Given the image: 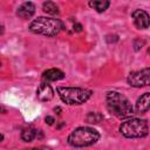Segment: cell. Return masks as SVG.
I'll return each mask as SVG.
<instances>
[{
	"mask_svg": "<svg viewBox=\"0 0 150 150\" xmlns=\"http://www.w3.org/2000/svg\"><path fill=\"white\" fill-rule=\"evenodd\" d=\"M127 82L129 86L135 88L150 86V68H143L139 70L131 71L127 77Z\"/></svg>",
	"mask_w": 150,
	"mask_h": 150,
	"instance_id": "6",
	"label": "cell"
},
{
	"mask_svg": "<svg viewBox=\"0 0 150 150\" xmlns=\"http://www.w3.org/2000/svg\"><path fill=\"white\" fill-rule=\"evenodd\" d=\"M63 28V23L55 18L39 16L34 19L29 25V30L34 34L45 35V36H56L61 29Z\"/></svg>",
	"mask_w": 150,
	"mask_h": 150,
	"instance_id": "3",
	"label": "cell"
},
{
	"mask_svg": "<svg viewBox=\"0 0 150 150\" xmlns=\"http://www.w3.org/2000/svg\"><path fill=\"white\" fill-rule=\"evenodd\" d=\"M54 96V90L53 88L50 87V84L48 83H41L38 89H36V97L42 101V102H47V101H50Z\"/></svg>",
	"mask_w": 150,
	"mask_h": 150,
	"instance_id": "8",
	"label": "cell"
},
{
	"mask_svg": "<svg viewBox=\"0 0 150 150\" xmlns=\"http://www.w3.org/2000/svg\"><path fill=\"white\" fill-rule=\"evenodd\" d=\"M98 139H100V132L94 128L79 127L69 134L67 142L70 146L84 148V146H90L95 144Z\"/></svg>",
	"mask_w": 150,
	"mask_h": 150,
	"instance_id": "2",
	"label": "cell"
},
{
	"mask_svg": "<svg viewBox=\"0 0 150 150\" xmlns=\"http://www.w3.org/2000/svg\"><path fill=\"white\" fill-rule=\"evenodd\" d=\"M144 45H145V41H144V40H141V39H135V40H134V49H135L136 52L139 50Z\"/></svg>",
	"mask_w": 150,
	"mask_h": 150,
	"instance_id": "16",
	"label": "cell"
},
{
	"mask_svg": "<svg viewBox=\"0 0 150 150\" xmlns=\"http://www.w3.org/2000/svg\"><path fill=\"white\" fill-rule=\"evenodd\" d=\"M42 9H43L45 13L50 14V15H57L60 13L57 5L55 2H53V1H45L42 4Z\"/></svg>",
	"mask_w": 150,
	"mask_h": 150,
	"instance_id": "14",
	"label": "cell"
},
{
	"mask_svg": "<svg viewBox=\"0 0 150 150\" xmlns=\"http://www.w3.org/2000/svg\"><path fill=\"white\" fill-rule=\"evenodd\" d=\"M73 28H74V32H81V30H82V26H81V23H79V22H75V23L73 25Z\"/></svg>",
	"mask_w": 150,
	"mask_h": 150,
	"instance_id": "18",
	"label": "cell"
},
{
	"mask_svg": "<svg viewBox=\"0 0 150 150\" xmlns=\"http://www.w3.org/2000/svg\"><path fill=\"white\" fill-rule=\"evenodd\" d=\"M22 150H52L49 146L46 145H41V146H36V148H29V149H22Z\"/></svg>",
	"mask_w": 150,
	"mask_h": 150,
	"instance_id": "17",
	"label": "cell"
},
{
	"mask_svg": "<svg viewBox=\"0 0 150 150\" xmlns=\"http://www.w3.org/2000/svg\"><path fill=\"white\" fill-rule=\"evenodd\" d=\"M60 98L69 105H77L87 102L90 96L93 95V91L90 89L79 88V87H59L56 89Z\"/></svg>",
	"mask_w": 150,
	"mask_h": 150,
	"instance_id": "4",
	"label": "cell"
},
{
	"mask_svg": "<svg viewBox=\"0 0 150 150\" xmlns=\"http://www.w3.org/2000/svg\"><path fill=\"white\" fill-rule=\"evenodd\" d=\"M88 5L91 8H94L97 13H103L110 6V1H107V0H103V1H89Z\"/></svg>",
	"mask_w": 150,
	"mask_h": 150,
	"instance_id": "13",
	"label": "cell"
},
{
	"mask_svg": "<svg viewBox=\"0 0 150 150\" xmlns=\"http://www.w3.org/2000/svg\"><path fill=\"white\" fill-rule=\"evenodd\" d=\"M150 110V93H144L141 95L135 104V112L144 114Z\"/></svg>",
	"mask_w": 150,
	"mask_h": 150,
	"instance_id": "10",
	"label": "cell"
},
{
	"mask_svg": "<svg viewBox=\"0 0 150 150\" xmlns=\"http://www.w3.org/2000/svg\"><path fill=\"white\" fill-rule=\"evenodd\" d=\"M35 13V5L32 1H26L21 4L16 11V15L21 19H30Z\"/></svg>",
	"mask_w": 150,
	"mask_h": 150,
	"instance_id": "9",
	"label": "cell"
},
{
	"mask_svg": "<svg viewBox=\"0 0 150 150\" xmlns=\"http://www.w3.org/2000/svg\"><path fill=\"white\" fill-rule=\"evenodd\" d=\"M42 137H43L42 131H41V130H38V129H34V128H32V127L23 129L22 132H21V139H22L23 142H32L34 138L40 139V138H42Z\"/></svg>",
	"mask_w": 150,
	"mask_h": 150,
	"instance_id": "12",
	"label": "cell"
},
{
	"mask_svg": "<svg viewBox=\"0 0 150 150\" xmlns=\"http://www.w3.org/2000/svg\"><path fill=\"white\" fill-rule=\"evenodd\" d=\"M45 121H46V123H47V124H49V125H52V124L55 122V120H54V117H53V116H46Z\"/></svg>",
	"mask_w": 150,
	"mask_h": 150,
	"instance_id": "19",
	"label": "cell"
},
{
	"mask_svg": "<svg viewBox=\"0 0 150 150\" xmlns=\"http://www.w3.org/2000/svg\"><path fill=\"white\" fill-rule=\"evenodd\" d=\"M148 54H149V55H150V48H149V49H148Z\"/></svg>",
	"mask_w": 150,
	"mask_h": 150,
	"instance_id": "20",
	"label": "cell"
},
{
	"mask_svg": "<svg viewBox=\"0 0 150 150\" xmlns=\"http://www.w3.org/2000/svg\"><path fill=\"white\" fill-rule=\"evenodd\" d=\"M131 18L134 25L138 29H146L148 27H150V15L144 9H139V8L135 9L131 13Z\"/></svg>",
	"mask_w": 150,
	"mask_h": 150,
	"instance_id": "7",
	"label": "cell"
},
{
	"mask_svg": "<svg viewBox=\"0 0 150 150\" xmlns=\"http://www.w3.org/2000/svg\"><path fill=\"white\" fill-rule=\"evenodd\" d=\"M64 73L57 68H50L46 71H43L42 74V79L48 81V82H55V81H60L62 79H64Z\"/></svg>",
	"mask_w": 150,
	"mask_h": 150,
	"instance_id": "11",
	"label": "cell"
},
{
	"mask_svg": "<svg viewBox=\"0 0 150 150\" xmlns=\"http://www.w3.org/2000/svg\"><path fill=\"white\" fill-rule=\"evenodd\" d=\"M102 120H103V115L100 114V112H97V111H91V112H89V114L87 115V117H86V121H87L88 123H98V122H101Z\"/></svg>",
	"mask_w": 150,
	"mask_h": 150,
	"instance_id": "15",
	"label": "cell"
},
{
	"mask_svg": "<svg viewBox=\"0 0 150 150\" xmlns=\"http://www.w3.org/2000/svg\"><path fill=\"white\" fill-rule=\"evenodd\" d=\"M120 132L127 138H142L149 134V125L145 120L134 117L120 125Z\"/></svg>",
	"mask_w": 150,
	"mask_h": 150,
	"instance_id": "5",
	"label": "cell"
},
{
	"mask_svg": "<svg viewBox=\"0 0 150 150\" xmlns=\"http://www.w3.org/2000/svg\"><path fill=\"white\" fill-rule=\"evenodd\" d=\"M105 102L110 114L121 120L129 118L135 114V109L130 101L118 91H108L105 95Z\"/></svg>",
	"mask_w": 150,
	"mask_h": 150,
	"instance_id": "1",
	"label": "cell"
}]
</instances>
